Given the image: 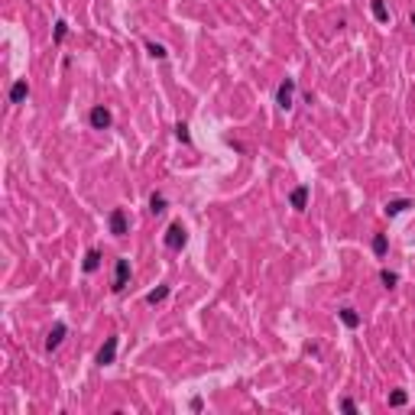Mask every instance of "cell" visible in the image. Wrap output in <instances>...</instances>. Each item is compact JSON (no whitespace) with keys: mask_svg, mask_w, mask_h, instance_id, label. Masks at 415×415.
<instances>
[{"mask_svg":"<svg viewBox=\"0 0 415 415\" xmlns=\"http://www.w3.org/2000/svg\"><path fill=\"white\" fill-rule=\"evenodd\" d=\"M65 334H68V325H65V321H59V325L46 334V350H49V354H52V350H59V344L65 341Z\"/></svg>","mask_w":415,"mask_h":415,"instance_id":"52a82bcc","label":"cell"},{"mask_svg":"<svg viewBox=\"0 0 415 415\" xmlns=\"http://www.w3.org/2000/svg\"><path fill=\"white\" fill-rule=\"evenodd\" d=\"M130 276H133V269H130V259H117V266H114V292H123L127 289V282H130Z\"/></svg>","mask_w":415,"mask_h":415,"instance_id":"5b68a950","label":"cell"},{"mask_svg":"<svg viewBox=\"0 0 415 415\" xmlns=\"http://www.w3.org/2000/svg\"><path fill=\"white\" fill-rule=\"evenodd\" d=\"M117 347H120V337H107L104 347L98 350V367H107V363L117 360Z\"/></svg>","mask_w":415,"mask_h":415,"instance_id":"8992f818","label":"cell"},{"mask_svg":"<svg viewBox=\"0 0 415 415\" xmlns=\"http://www.w3.org/2000/svg\"><path fill=\"white\" fill-rule=\"evenodd\" d=\"M370 10H373V16H376L380 23H389V10H386V4H383V0H373Z\"/></svg>","mask_w":415,"mask_h":415,"instance_id":"2e32d148","label":"cell"},{"mask_svg":"<svg viewBox=\"0 0 415 415\" xmlns=\"http://www.w3.org/2000/svg\"><path fill=\"white\" fill-rule=\"evenodd\" d=\"M146 52L153 59H165V55H169V49H165L162 43H153V39H146Z\"/></svg>","mask_w":415,"mask_h":415,"instance_id":"e0dca14e","label":"cell"},{"mask_svg":"<svg viewBox=\"0 0 415 415\" xmlns=\"http://www.w3.org/2000/svg\"><path fill=\"white\" fill-rule=\"evenodd\" d=\"M406 208H412V201L409 198H396V201H386V214L389 217H396V214H402Z\"/></svg>","mask_w":415,"mask_h":415,"instance_id":"4fadbf2b","label":"cell"},{"mask_svg":"<svg viewBox=\"0 0 415 415\" xmlns=\"http://www.w3.org/2000/svg\"><path fill=\"white\" fill-rule=\"evenodd\" d=\"M380 282H383V286H386V289H392V286H396V282H399V276H396V273H392V269H380Z\"/></svg>","mask_w":415,"mask_h":415,"instance_id":"d6986e66","label":"cell"},{"mask_svg":"<svg viewBox=\"0 0 415 415\" xmlns=\"http://www.w3.org/2000/svg\"><path fill=\"white\" fill-rule=\"evenodd\" d=\"M88 123L95 130H110L114 127V114L104 107V104H98V107H91V114H88Z\"/></svg>","mask_w":415,"mask_h":415,"instance_id":"277c9868","label":"cell"},{"mask_svg":"<svg viewBox=\"0 0 415 415\" xmlns=\"http://www.w3.org/2000/svg\"><path fill=\"white\" fill-rule=\"evenodd\" d=\"M175 140L185 143V146H192V133H188V123H185V120L175 123Z\"/></svg>","mask_w":415,"mask_h":415,"instance_id":"9a60e30c","label":"cell"},{"mask_svg":"<svg viewBox=\"0 0 415 415\" xmlns=\"http://www.w3.org/2000/svg\"><path fill=\"white\" fill-rule=\"evenodd\" d=\"M149 211L153 214H162L165 211V195H149Z\"/></svg>","mask_w":415,"mask_h":415,"instance_id":"ac0fdd59","label":"cell"},{"mask_svg":"<svg viewBox=\"0 0 415 415\" xmlns=\"http://www.w3.org/2000/svg\"><path fill=\"white\" fill-rule=\"evenodd\" d=\"M29 98V85H26V78H16L13 81V88H10V104H23Z\"/></svg>","mask_w":415,"mask_h":415,"instance_id":"9c48e42d","label":"cell"},{"mask_svg":"<svg viewBox=\"0 0 415 415\" xmlns=\"http://www.w3.org/2000/svg\"><path fill=\"white\" fill-rule=\"evenodd\" d=\"M386 250H389V237L386 234H376V237H373V253L383 259V256H386Z\"/></svg>","mask_w":415,"mask_h":415,"instance_id":"5bb4252c","label":"cell"},{"mask_svg":"<svg viewBox=\"0 0 415 415\" xmlns=\"http://www.w3.org/2000/svg\"><path fill=\"white\" fill-rule=\"evenodd\" d=\"M107 227L114 237H127L130 234V221H127V211L123 208H114V211L107 214Z\"/></svg>","mask_w":415,"mask_h":415,"instance_id":"3957f363","label":"cell"},{"mask_svg":"<svg viewBox=\"0 0 415 415\" xmlns=\"http://www.w3.org/2000/svg\"><path fill=\"white\" fill-rule=\"evenodd\" d=\"M65 36H68V23L59 20V23H55V43H65Z\"/></svg>","mask_w":415,"mask_h":415,"instance_id":"44dd1931","label":"cell"},{"mask_svg":"<svg viewBox=\"0 0 415 415\" xmlns=\"http://www.w3.org/2000/svg\"><path fill=\"white\" fill-rule=\"evenodd\" d=\"M337 318L344 321V328H360V315H357V308H350V305H344L337 311Z\"/></svg>","mask_w":415,"mask_h":415,"instance_id":"30bf717a","label":"cell"},{"mask_svg":"<svg viewBox=\"0 0 415 415\" xmlns=\"http://www.w3.org/2000/svg\"><path fill=\"white\" fill-rule=\"evenodd\" d=\"M308 185H295V188L292 192H289V204H292L295 208V211H305V208H308Z\"/></svg>","mask_w":415,"mask_h":415,"instance_id":"ba28073f","label":"cell"},{"mask_svg":"<svg viewBox=\"0 0 415 415\" xmlns=\"http://www.w3.org/2000/svg\"><path fill=\"white\" fill-rule=\"evenodd\" d=\"M169 292H172L169 286H159V289H153V292H146V305H159V302H165V298H169Z\"/></svg>","mask_w":415,"mask_h":415,"instance_id":"7c38bea8","label":"cell"},{"mask_svg":"<svg viewBox=\"0 0 415 415\" xmlns=\"http://www.w3.org/2000/svg\"><path fill=\"white\" fill-rule=\"evenodd\" d=\"M341 409H344V412H357V402L354 399H341Z\"/></svg>","mask_w":415,"mask_h":415,"instance_id":"7402d4cb","label":"cell"},{"mask_svg":"<svg viewBox=\"0 0 415 415\" xmlns=\"http://www.w3.org/2000/svg\"><path fill=\"white\" fill-rule=\"evenodd\" d=\"M409 23H412V26H415V10H412V13H409Z\"/></svg>","mask_w":415,"mask_h":415,"instance_id":"603a6c76","label":"cell"},{"mask_svg":"<svg viewBox=\"0 0 415 415\" xmlns=\"http://www.w3.org/2000/svg\"><path fill=\"white\" fill-rule=\"evenodd\" d=\"M406 402H409V392H402V389L389 392V406H406Z\"/></svg>","mask_w":415,"mask_h":415,"instance_id":"ffe728a7","label":"cell"},{"mask_svg":"<svg viewBox=\"0 0 415 415\" xmlns=\"http://www.w3.org/2000/svg\"><path fill=\"white\" fill-rule=\"evenodd\" d=\"M98 266H101V250H88L81 269H85V273H98Z\"/></svg>","mask_w":415,"mask_h":415,"instance_id":"8fae6325","label":"cell"},{"mask_svg":"<svg viewBox=\"0 0 415 415\" xmlns=\"http://www.w3.org/2000/svg\"><path fill=\"white\" fill-rule=\"evenodd\" d=\"M162 243L169 247L172 253H179L185 243H188V231H185V224L182 221H175V224H169L165 227V237H162Z\"/></svg>","mask_w":415,"mask_h":415,"instance_id":"6da1fadb","label":"cell"},{"mask_svg":"<svg viewBox=\"0 0 415 415\" xmlns=\"http://www.w3.org/2000/svg\"><path fill=\"white\" fill-rule=\"evenodd\" d=\"M292 101H295V78H282V81H279V88H276L279 110H289V107H292Z\"/></svg>","mask_w":415,"mask_h":415,"instance_id":"7a4b0ae2","label":"cell"}]
</instances>
